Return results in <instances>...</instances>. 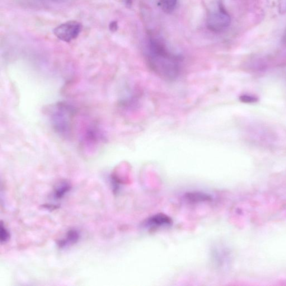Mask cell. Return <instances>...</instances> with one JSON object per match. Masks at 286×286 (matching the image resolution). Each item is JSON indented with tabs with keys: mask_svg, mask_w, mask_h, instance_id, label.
Listing matches in <instances>:
<instances>
[{
	"mask_svg": "<svg viewBox=\"0 0 286 286\" xmlns=\"http://www.w3.org/2000/svg\"><path fill=\"white\" fill-rule=\"evenodd\" d=\"M149 69L166 81H174L180 76L183 56L172 50L161 37L151 35L144 48Z\"/></svg>",
	"mask_w": 286,
	"mask_h": 286,
	"instance_id": "1",
	"label": "cell"
},
{
	"mask_svg": "<svg viewBox=\"0 0 286 286\" xmlns=\"http://www.w3.org/2000/svg\"><path fill=\"white\" fill-rule=\"evenodd\" d=\"M49 121L55 133L63 137L72 133L76 110L67 103L59 102L49 106L48 110Z\"/></svg>",
	"mask_w": 286,
	"mask_h": 286,
	"instance_id": "2",
	"label": "cell"
},
{
	"mask_svg": "<svg viewBox=\"0 0 286 286\" xmlns=\"http://www.w3.org/2000/svg\"><path fill=\"white\" fill-rule=\"evenodd\" d=\"M231 24V17L222 2H219L218 8L208 13L206 25L210 31L215 32L223 31Z\"/></svg>",
	"mask_w": 286,
	"mask_h": 286,
	"instance_id": "3",
	"label": "cell"
},
{
	"mask_svg": "<svg viewBox=\"0 0 286 286\" xmlns=\"http://www.w3.org/2000/svg\"><path fill=\"white\" fill-rule=\"evenodd\" d=\"M104 140V135L99 126L96 123H91L83 133L81 145L83 148H98Z\"/></svg>",
	"mask_w": 286,
	"mask_h": 286,
	"instance_id": "4",
	"label": "cell"
},
{
	"mask_svg": "<svg viewBox=\"0 0 286 286\" xmlns=\"http://www.w3.org/2000/svg\"><path fill=\"white\" fill-rule=\"evenodd\" d=\"M81 29L80 23L76 21H69L55 27L53 32L59 39L68 43L77 38Z\"/></svg>",
	"mask_w": 286,
	"mask_h": 286,
	"instance_id": "5",
	"label": "cell"
},
{
	"mask_svg": "<svg viewBox=\"0 0 286 286\" xmlns=\"http://www.w3.org/2000/svg\"><path fill=\"white\" fill-rule=\"evenodd\" d=\"M172 224V220L167 215L158 214L145 220L144 226L149 229L168 227Z\"/></svg>",
	"mask_w": 286,
	"mask_h": 286,
	"instance_id": "6",
	"label": "cell"
},
{
	"mask_svg": "<svg viewBox=\"0 0 286 286\" xmlns=\"http://www.w3.org/2000/svg\"><path fill=\"white\" fill-rule=\"evenodd\" d=\"M185 198L188 202L194 204L208 202L213 199L212 197L209 195L200 192L187 193L185 195Z\"/></svg>",
	"mask_w": 286,
	"mask_h": 286,
	"instance_id": "7",
	"label": "cell"
},
{
	"mask_svg": "<svg viewBox=\"0 0 286 286\" xmlns=\"http://www.w3.org/2000/svg\"><path fill=\"white\" fill-rule=\"evenodd\" d=\"M79 234L76 230H71L68 232L66 238L58 242V246L63 248L70 245L76 243L79 240Z\"/></svg>",
	"mask_w": 286,
	"mask_h": 286,
	"instance_id": "8",
	"label": "cell"
},
{
	"mask_svg": "<svg viewBox=\"0 0 286 286\" xmlns=\"http://www.w3.org/2000/svg\"><path fill=\"white\" fill-rule=\"evenodd\" d=\"M71 189L67 182H62L60 183L55 189L54 192V198L55 199L59 200L62 199L63 197Z\"/></svg>",
	"mask_w": 286,
	"mask_h": 286,
	"instance_id": "9",
	"label": "cell"
},
{
	"mask_svg": "<svg viewBox=\"0 0 286 286\" xmlns=\"http://www.w3.org/2000/svg\"><path fill=\"white\" fill-rule=\"evenodd\" d=\"M179 0H159L162 10L167 13H170L175 10Z\"/></svg>",
	"mask_w": 286,
	"mask_h": 286,
	"instance_id": "10",
	"label": "cell"
},
{
	"mask_svg": "<svg viewBox=\"0 0 286 286\" xmlns=\"http://www.w3.org/2000/svg\"><path fill=\"white\" fill-rule=\"evenodd\" d=\"M239 100L242 102L246 103V104H252V103L257 102L259 98L255 96L245 94L241 95L239 97Z\"/></svg>",
	"mask_w": 286,
	"mask_h": 286,
	"instance_id": "11",
	"label": "cell"
},
{
	"mask_svg": "<svg viewBox=\"0 0 286 286\" xmlns=\"http://www.w3.org/2000/svg\"><path fill=\"white\" fill-rule=\"evenodd\" d=\"M1 231H0V240H1V243H4L7 242L10 238V234L8 232L7 230L5 227L3 226V224H1Z\"/></svg>",
	"mask_w": 286,
	"mask_h": 286,
	"instance_id": "12",
	"label": "cell"
},
{
	"mask_svg": "<svg viewBox=\"0 0 286 286\" xmlns=\"http://www.w3.org/2000/svg\"><path fill=\"white\" fill-rule=\"evenodd\" d=\"M278 7L280 14L286 13V0H278Z\"/></svg>",
	"mask_w": 286,
	"mask_h": 286,
	"instance_id": "13",
	"label": "cell"
},
{
	"mask_svg": "<svg viewBox=\"0 0 286 286\" xmlns=\"http://www.w3.org/2000/svg\"><path fill=\"white\" fill-rule=\"evenodd\" d=\"M109 27L111 31H116L118 28V23L116 21L111 22L109 25Z\"/></svg>",
	"mask_w": 286,
	"mask_h": 286,
	"instance_id": "14",
	"label": "cell"
},
{
	"mask_svg": "<svg viewBox=\"0 0 286 286\" xmlns=\"http://www.w3.org/2000/svg\"><path fill=\"white\" fill-rule=\"evenodd\" d=\"M282 40H283V43L285 44H286V27L285 28V29L284 32Z\"/></svg>",
	"mask_w": 286,
	"mask_h": 286,
	"instance_id": "15",
	"label": "cell"
}]
</instances>
